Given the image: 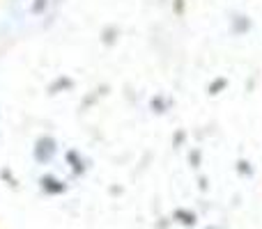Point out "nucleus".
<instances>
[{"label":"nucleus","mask_w":262,"mask_h":229,"mask_svg":"<svg viewBox=\"0 0 262 229\" xmlns=\"http://www.w3.org/2000/svg\"><path fill=\"white\" fill-rule=\"evenodd\" d=\"M53 154H55V142L51 138H41L39 142H37V147H35V158L37 161L46 163Z\"/></svg>","instance_id":"1"},{"label":"nucleus","mask_w":262,"mask_h":229,"mask_svg":"<svg viewBox=\"0 0 262 229\" xmlns=\"http://www.w3.org/2000/svg\"><path fill=\"white\" fill-rule=\"evenodd\" d=\"M175 218H182V222H184V225H193V222H195V216H193V213H189V211H177Z\"/></svg>","instance_id":"3"},{"label":"nucleus","mask_w":262,"mask_h":229,"mask_svg":"<svg viewBox=\"0 0 262 229\" xmlns=\"http://www.w3.org/2000/svg\"><path fill=\"white\" fill-rule=\"evenodd\" d=\"M41 186H44L46 193H62L64 190V186L60 184L58 179H53V176H44V179H41Z\"/></svg>","instance_id":"2"}]
</instances>
